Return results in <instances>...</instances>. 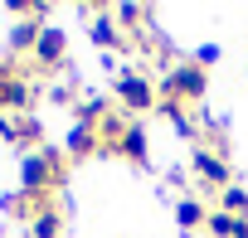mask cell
I'll use <instances>...</instances> for the list:
<instances>
[{
	"label": "cell",
	"instance_id": "cell-1",
	"mask_svg": "<svg viewBox=\"0 0 248 238\" xmlns=\"http://www.w3.org/2000/svg\"><path fill=\"white\" fill-rule=\"evenodd\" d=\"M204 88H209V68H200L195 59H185V63H170L161 78H156V92H161V102H204Z\"/></svg>",
	"mask_w": 248,
	"mask_h": 238
},
{
	"label": "cell",
	"instance_id": "cell-2",
	"mask_svg": "<svg viewBox=\"0 0 248 238\" xmlns=\"http://www.w3.org/2000/svg\"><path fill=\"white\" fill-rule=\"evenodd\" d=\"M63 185V151H54V146H39V151H30L25 156V165H20V194H54Z\"/></svg>",
	"mask_w": 248,
	"mask_h": 238
},
{
	"label": "cell",
	"instance_id": "cell-3",
	"mask_svg": "<svg viewBox=\"0 0 248 238\" xmlns=\"http://www.w3.org/2000/svg\"><path fill=\"white\" fill-rule=\"evenodd\" d=\"M112 97H117V107L127 112V117L151 112V107L161 102L156 78H151V73H141V68H122V73H117V83H112Z\"/></svg>",
	"mask_w": 248,
	"mask_h": 238
},
{
	"label": "cell",
	"instance_id": "cell-4",
	"mask_svg": "<svg viewBox=\"0 0 248 238\" xmlns=\"http://www.w3.org/2000/svg\"><path fill=\"white\" fill-rule=\"evenodd\" d=\"M190 170H195V180H200L204 190H229V185H233L229 156H219V151H209V146H195V156H190Z\"/></svg>",
	"mask_w": 248,
	"mask_h": 238
},
{
	"label": "cell",
	"instance_id": "cell-5",
	"mask_svg": "<svg viewBox=\"0 0 248 238\" xmlns=\"http://www.w3.org/2000/svg\"><path fill=\"white\" fill-rule=\"evenodd\" d=\"M30 59H34V68H39V73L63 68V59H68V34H63L59 25H44V30H39V39H34V49H30Z\"/></svg>",
	"mask_w": 248,
	"mask_h": 238
},
{
	"label": "cell",
	"instance_id": "cell-6",
	"mask_svg": "<svg viewBox=\"0 0 248 238\" xmlns=\"http://www.w3.org/2000/svg\"><path fill=\"white\" fill-rule=\"evenodd\" d=\"M30 107H34V88H30L20 73L0 78V112H10V117H25Z\"/></svg>",
	"mask_w": 248,
	"mask_h": 238
},
{
	"label": "cell",
	"instance_id": "cell-7",
	"mask_svg": "<svg viewBox=\"0 0 248 238\" xmlns=\"http://www.w3.org/2000/svg\"><path fill=\"white\" fill-rule=\"evenodd\" d=\"M88 34H93V44H97V49H132V34L112 20V10H107V15H97Z\"/></svg>",
	"mask_w": 248,
	"mask_h": 238
},
{
	"label": "cell",
	"instance_id": "cell-8",
	"mask_svg": "<svg viewBox=\"0 0 248 238\" xmlns=\"http://www.w3.org/2000/svg\"><path fill=\"white\" fill-rule=\"evenodd\" d=\"M127 127H132V117L122 112V107H112L102 122H97V141H102V151H107V156L117 151V141H122V132H127Z\"/></svg>",
	"mask_w": 248,
	"mask_h": 238
},
{
	"label": "cell",
	"instance_id": "cell-9",
	"mask_svg": "<svg viewBox=\"0 0 248 238\" xmlns=\"http://www.w3.org/2000/svg\"><path fill=\"white\" fill-rule=\"evenodd\" d=\"M59 233H63V214L54 209V199H44L30 219V238H59Z\"/></svg>",
	"mask_w": 248,
	"mask_h": 238
},
{
	"label": "cell",
	"instance_id": "cell-10",
	"mask_svg": "<svg viewBox=\"0 0 248 238\" xmlns=\"http://www.w3.org/2000/svg\"><path fill=\"white\" fill-rule=\"evenodd\" d=\"M112 156H127V161L146 165V161H151V146H146V132H141V127L132 122L127 132H122V141H117V151H112Z\"/></svg>",
	"mask_w": 248,
	"mask_h": 238
},
{
	"label": "cell",
	"instance_id": "cell-11",
	"mask_svg": "<svg viewBox=\"0 0 248 238\" xmlns=\"http://www.w3.org/2000/svg\"><path fill=\"white\" fill-rule=\"evenodd\" d=\"M97 151H102L97 127H73V132H68V156H73V161H88V156H97Z\"/></svg>",
	"mask_w": 248,
	"mask_h": 238
},
{
	"label": "cell",
	"instance_id": "cell-12",
	"mask_svg": "<svg viewBox=\"0 0 248 238\" xmlns=\"http://www.w3.org/2000/svg\"><path fill=\"white\" fill-rule=\"evenodd\" d=\"M175 223H180L185 233H195V228H204V223H209V209H204L200 199H190V194H185V199L175 204Z\"/></svg>",
	"mask_w": 248,
	"mask_h": 238
},
{
	"label": "cell",
	"instance_id": "cell-13",
	"mask_svg": "<svg viewBox=\"0 0 248 238\" xmlns=\"http://www.w3.org/2000/svg\"><path fill=\"white\" fill-rule=\"evenodd\" d=\"M248 219H233V214H224V209H209V223H204V233L209 238H238V228H243Z\"/></svg>",
	"mask_w": 248,
	"mask_h": 238
},
{
	"label": "cell",
	"instance_id": "cell-14",
	"mask_svg": "<svg viewBox=\"0 0 248 238\" xmlns=\"http://www.w3.org/2000/svg\"><path fill=\"white\" fill-rule=\"evenodd\" d=\"M15 141H20V146H30V151H39V141H44V127H39V117H34V112L15 117Z\"/></svg>",
	"mask_w": 248,
	"mask_h": 238
},
{
	"label": "cell",
	"instance_id": "cell-15",
	"mask_svg": "<svg viewBox=\"0 0 248 238\" xmlns=\"http://www.w3.org/2000/svg\"><path fill=\"white\" fill-rule=\"evenodd\" d=\"M39 20H20L15 30H10V54H25V49H34V39H39Z\"/></svg>",
	"mask_w": 248,
	"mask_h": 238
},
{
	"label": "cell",
	"instance_id": "cell-16",
	"mask_svg": "<svg viewBox=\"0 0 248 238\" xmlns=\"http://www.w3.org/2000/svg\"><path fill=\"white\" fill-rule=\"evenodd\" d=\"M219 209H224V214H233V219H248V190H243V185L219 190Z\"/></svg>",
	"mask_w": 248,
	"mask_h": 238
},
{
	"label": "cell",
	"instance_id": "cell-17",
	"mask_svg": "<svg viewBox=\"0 0 248 238\" xmlns=\"http://www.w3.org/2000/svg\"><path fill=\"white\" fill-rule=\"evenodd\" d=\"M190 59H195V63H200V68H209V63H214V59H219V44H204V49H195V54H190Z\"/></svg>",
	"mask_w": 248,
	"mask_h": 238
},
{
	"label": "cell",
	"instance_id": "cell-18",
	"mask_svg": "<svg viewBox=\"0 0 248 238\" xmlns=\"http://www.w3.org/2000/svg\"><path fill=\"white\" fill-rule=\"evenodd\" d=\"M0 136L15 141V117H10V112H0Z\"/></svg>",
	"mask_w": 248,
	"mask_h": 238
},
{
	"label": "cell",
	"instance_id": "cell-19",
	"mask_svg": "<svg viewBox=\"0 0 248 238\" xmlns=\"http://www.w3.org/2000/svg\"><path fill=\"white\" fill-rule=\"evenodd\" d=\"M238 238H248V223H243V228H238Z\"/></svg>",
	"mask_w": 248,
	"mask_h": 238
},
{
	"label": "cell",
	"instance_id": "cell-20",
	"mask_svg": "<svg viewBox=\"0 0 248 238\" xmlns=\"http://www.w3.org/2000/svg\"><path fill=\"white\" fill-rule=\"evenodd\" d=\"M0 238H5V228H0Z\"/></svg>",
	"mask_w": 248,
	"mask_h": 238
}]
</instances>
